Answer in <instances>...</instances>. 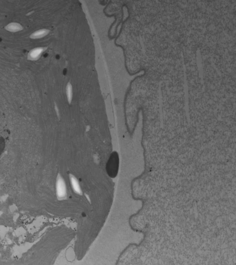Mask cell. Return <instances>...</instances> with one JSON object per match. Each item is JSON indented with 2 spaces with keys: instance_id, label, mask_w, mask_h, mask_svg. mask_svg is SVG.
I'll use <instances>...</instances> for the list:
<instances>
[{
  "instance_id": "cell-2",
  "label": "cell",
  "mask_w": 236,
  "mask_h": 265,
  "mask_svg": "<svg viewBox=\"0 0 236 265\" xmlns=\"http://www.w3.org/2000/svg\"><path fill=\"white\" fill-rule=\"evenodd\" d=\"M46 47H36L31 50L28 54L27 59L28 60L35 61L38 60L40 58L44 52L46 50Z\"/></svg>"
},
{
  "instance_id": "cell-3",
  "label": "cell",
  "mask_w": 236,
  "mask_h": 265,
  "mask_svg": "<svg viewBox=\"0 0 236 265\" xmlns=\"http://www.w3.org/2000/svg\"><path fill=\"white\" fill-rule=\"evenodd\" d=\"M50 32L49 30L43 29L40 30H37L35 32L31 34L29 37L32 39H38L42 38L45 37L48 35Z\"/></svg>"
},
{
  "instance_id": "cell-5",
  "label": "cell",
  "mask_w": 236,
  "mask_h": 265,
  "mask_svg": "<svg viewBox=\"0 0 236 265\" xmlns=\"http://www.w3.org/2000/svg\"><path fill=\"white\" fill-rule=\"evenodd\" d=\"M66 93L68 101L70 104L72 99V87L70 82L67 83L66 87Z\"/></svg>"
},
{
  "instance_id": "cell-4",
  "label": "cell",
  "mask_w": 236,
  "mask_h": 265,
  "mask_svg": "<svg viewBox=\"0 0 236 265\" xmlns=\"http://www.w3.org/2000/svg\"><path fill=\"white\" fill-rule=\"evenodd\" d=\"M6 30L11 32H19L23 30V27L21 24L16 22H12L6 25Z\"/></svg>"
},
{
  "instance_id": "cell-1",
  "label": "cell",
  "mask_w": 236,
  "mask_h": 265,
  "mask_svg": "<svg viewBox=\"0 0 236 265\" xmlns=\"http://www.w3.org/2000/svg\"><path fill=\"white\" fill-rule=\"evenodd\" d=\"M119 168V158L117 152L114 151L111 155L109 158L106 170L107 174L111 178L116 177L118 174Z\"/></svg>"
}]
</instances>
